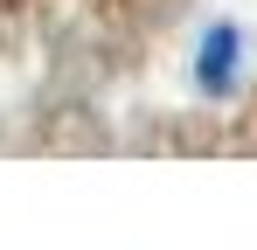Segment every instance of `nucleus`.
<instances>
[{
    "label": "nucleus",
    "mask_w": 257,
    "mask_h": 250,
    "mask_svg": "<svg viewBox=\"0 0 257 250\" xmlns=\"http://www.w3.org/2000/svg\"><path fill=\"white\" fill-rule=\"evenodd\" d=\"M236 77H243V28L236 21H209L202 42H195V83L222 97V90H236Z\"/></svg>",
    "instance_id": "f257e3e1"
}]
</instances>
